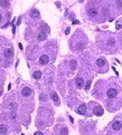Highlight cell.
<instances>
[{"label":"cell","mask_w":122,"mask_h":135,"mask_svg":"<svg viewBox=\"0 0 122 135\" xmlns=\"http://www.w3.org/2000/svg\"><path fill=\"white\" fill-rule=\"evenodd\" d=\"M117 95H118V91L114 88V87H111V88L107 89L106 96H107L109 99H113V98H115V97H117Z\"/></svg>","instance_id":"1"},{"label":"cell","mask_w":122,"mask_h":135,"mask_svg":"<svg viewBox=\"0 0 122 135\" xmlns=\"http://www.w3.org/2000/svg\"><path fill=\"white\" fill-rule=\"evenodd\" d=\"M87 13L90 17H96L98 16V8L96 7H89L87 8Z\"/></svg>","instance_id":"2"},{"label":"cell","mask_w":122,"mask_h":135,"mask_svg":"<svg viewBox=\"0 0 122 135\" xmlns=\"http://www.w3.org/2000/svg\"><path fill=\"white\" fill-rule=\"evenodd\" d=\"M5 57L7 58V59H10V58L13 57V49L12 48H7L5 50Z\"/></svg>","instance_id":"3"},{"label":"cell","mask_w":122,"mask_h":135,"mask_svg":"<svg viewBox=\"0 0 122 135\" xmlns=\"http://www.w3.org/2000/svg\"><path fill=\"white\" fill-rule=\"evenodd\" d=\"M30 94H32V89H30V87H24V88L21 89V95L24 97L30 96Z\"/></svg>","instance_id":"4"},{"label":"cell","mask_w":122,"mask_h":135,"mask_svg":"<svg viewBox=\"0 0 122 135\" xmlns=\"http://www.w3.org/2000/svg\"><path fill=\"white\" fill-rule=\"evenodd\" d=\"M122 128V123L120 121H115V122H113L112 124V130L113 131H120Z\"/></svg>","instance_id":"5"},{"label":"cell","mask_w":122,"mask_h":135,"mask_svg":"<svg viewBox=\"0 0 122 135\" xmlns=\"http://www.w3.org/2000/svg\"><path fill=\"white\" fill-rule=\"evenodd\" d=\"M75 85L77 88H83V86H84V79L82 77H77L75 79Z\"/></svg>","instance_id":"6"},{"label":"cell","mask_w":122,"mask_h":135,"mask_svg":"<svg viewBox=\"0 0 122 135\" xmlns=\"http://www.w3.org/2000/svg\"><path fill=\"white\" fill-rule=\"evenodd\" d=\"M48 61H49V58H48L47 55H42L40 58H39V64L40 65H46V64H48Z\"/></svg>","instance_id":"7"},{"label":"cell","mask_w":122,"mask_h":135,"mask_svg":"<svg viewBox=\"0 0 122 135\" xmlns=\"http://www.w3.org/2000/svg\"><path fill=\"white\" fill-rule=\"evenodd\" d=\"M93 113H94L96 116H101V115H103V108L98 105L96 107H94V109H93Z\"/></svg>","instance_id":"8"},{"label":"cell","mask_w":122,"mask_h":135,"mask_svg":"<svg viewBox=\"0 0 122 135\" xmlns=\"http://www.w3.org/2000/svg\"><path fill=\"white\" fill-rule=\"evenodd\" d=\"M76 112H77L78 114H82V115H84L85 114V112H86V105L85 104H82V105L78 107L77 109H76Z\"/></svg>","instance_id":"9"},{"label":"cell","mask_w":122,"mask_h":135,"mask_svg":"<svg viewBox=\"0 0 122 135\" xmlns=\"http://www.w3.org/2000/svg\"><path fill=\"white\" fill-rule=\"evenodd\" d=\"M7 126L5 124H0V135H6L7 134Z\"/></svg>","instance_id":"10"},{"label":"cell","mask_w":122,"mask_h":135,"mask_svg":"<svg viewBox=\"0 0 122 135\" xmlns=\"http://www.w3.org/2000/svg\"><path fill=\"white\" fill-rule=\"evenodd\" d=\"M105 64H106V60L104 59V58H100V59H98V61H96V65H98L99 67L105 66Z\"/></svg>","instance_id":"11"},{"label":"cell","mask_w":122,"mask_h":135,"mask_svg":"<svg viewBox=\"0 0 122 135\" xmlns=\"http://www.w3.org/2000/svg\"><path fill=\"white\" fill-rule=\"evenodd\" d=\"M50 96H52V98H53V100L55 102L56 104H59V99H58V95L56 94L55 92H52V94H50Z\"/></svg>","instance_id":"12"},{"label":"cell","mask_w":122,"mask_h":135,"mask_svg":"<svg viewBox=\"0 0 122 135\" xmlns=\"http://www.w3.org/2000/svg\"><path fill=\"white\" fill-rule=\"evenodd\" d=\"M0 6H1L2 8L9 7V0H0Z\"/></svg>","instance_id":"13"},{"label":"cell","mask_w":122,"mask_h":135,"mask_svg":"<svg viewBox=\"0 0 122 135\" xmlns=\"http://www.w3.org/2000/svg\"><path fill=\"white\" fill-rule=\"evenodd\" d=\"M33 77L35 78V79H39V78L42 77V72H39V70H36V72L33 73Z\"/></svg>","instance_id":"14"},{"label":"cell","mask_w":122,"mask_h":135,"mask_svg":"<svg viewBox=\"0 0 122 135\" xmlns=\"http://www.w3.org/2000/svg\"><path fill=\"white\" fill-rule=\"evenodd\" d=\"M30 16H32V18H37V17H39V12L36 9H33L30 11Z\"/></svg>","instance_id":"15"},{"label":"cell","mask_w":122,"mask_h":135,"mask_svg":"<svg viewBox=\"0 0 122 135\" xmlns=\"http://www.w3.org/2000/svg\"><path fill=\"white\" fill-rule=\"evenodd\" d=\"M46 39V33L45 32H40L38 35V40H45Z\"/></svg>","instance_id":"16"},{"label":"cell","mask_w":122,"mask_h":135,"mask_svg":"<svg viewBox=\"0 0 122 135\" xmlns=\"http://www.w3.org/2000/svg\"><path fill=\"white\" fill-rule=\"evenodd\" d=\"M69 134V130H67L66 127H63L61 130V135H67Z\"/></svg>","instance_id":"17"},{"label":"cell","mask_w":122,"mask_h":135,"mask_svg":"<svg viewBox=\"0 0 122 135\" xmlns=\"http://www.w3.org/2000/svg\"><path fill=\"white\" fill-rule=\"evenodd\" d=\"M71 68H72V69H75L76 68V61L75 60L71 61Z\"/></svg>","instance_id":"18"},{"label":"cell","mask_w":122,"mask_h":135,"mask_svg":"<svg viewBox=\"0 0 122 135\" xmlns=\"http://www.w3.org/2000/svg\"><path fill=\"white\" fill-rule=\"evenodd\" d=\"M90 85H91V80L89 81V83H87V85H86V89H89V88H90Z\"/></svg>","instance_id":"19"},{"label":"cell","mask_w":122,"mask_h":135,"mask_svg":"<svg viewBox=\"0 0 122 135\" xmlns=\"http://www.w3.org/2000/svg\"><path fill=\"white\" fill-rule=\"evenodd\" d=\"M65 33H66V35H69V33H70V28H67V29L65 30Z\"/></svg>","instance_id":"20"},{"label":"cell","mask_w":122,"mask_h":135,"mask_svg":"<svg viewBox=\"0 0 122 135\" xmlns=\"http://www.w3.org/2000/svg\"><path fill=\"white\" fill-rule=\"evenodd\" d=\"M35 135H44V134H43L42 132H36V133H35Z\"/></svg>","instance_id":"21"},{"label":"cell","mask_w":122,"mask_h":135,"mask_svg":"<svg viewBox=\"0 0 122 135\" xmlns=\"http://www.w3.org/2000/svg\"><path fill=\"white\" fill-rule=\"evenodd\" d=\"M2 19H4V17H2V15H1V12H0V22L2 21Z\"/></svg>","instance_id":"22"},{"label":"cell","mask_w":122,"mask_h":135,"mask_svg":"<svg viewBox=\"0 0 122 135\" xmlns=\"http://www.w3.org/2000/svg\"><path fill=\"white\" fill-rule=\"evenodd\" d=\"M120 28H121V25L118 24V25H117V29H120Z\"/></svg>","instance_id":"23"}]
</instances>
